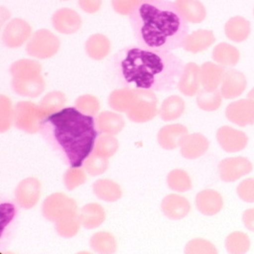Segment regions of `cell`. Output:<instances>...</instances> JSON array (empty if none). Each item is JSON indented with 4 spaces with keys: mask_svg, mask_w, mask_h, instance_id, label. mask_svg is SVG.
Here are the masks:
<instances>
[{
    "mask_svg": "<svg viewBox=\"0 0 254 254\" xmlns=\"http://www.w3.org/2000/svg\"><path fill=\"white\" fill-rule=\"evenodd\" d=\"M114 68L123 87L167 92L178 84L184 65L171 52L129 47L116 54Z\"/></svg>",
    "mask_w": 254,
    "mask_h": 254,
    "instance_id": "cell-1",
    "label": "cell"
},
{
    "mask_svg": "<svg viewBox=\"0 0 254 254\" xmlns=\"http://www.w3.org/2000/svg\"><path fill=\"white\" fill-rule=\"evenodd\" d=\"M133 34L141 48L170 52L183 48L189 35L188 21L175 2L143 0L129 15Z\"/></svg>",
    "mask_w": 254,
    "mask_h": 254,
    "instance_id": "cell-2",
    "label": "cell"
},
{
    "mask_svg": "<svg viewBox=\"0 0 254 254\" xmlns=\"http://www.w3.org/2000/svg\"><path fill=\"white\" fill-rule=\"evenodd\" d=\"M95 127L93 116L67 107L47 117L41 132L69 167L80 168L95 148L98 138Z\"/></svg>",
    "mask_w": 254,
    "mask_h": 254,
    "instance_id": "cell-3",
    "label": "cell"
},
{
    "mask_svg": "<svg viewBox=\"0 0 254 254\" xmlns=\"http://www.w3.org/2000/svg\"><path fill=\"white\" fill-rule=\"evenodd\" d=\"M49 116L40 105L30 101H19L14 108V124L17 129L34 134L41 131L43 122Z\"/></svg>",
    "mask_w": 254,
    "mask_h": 254,
    "instance_id": "cell-4",
    "label": "cell"
},
{
    "mask_svg": "<svg viewBox=\"0 0 254 254\" xmlns=\"http://www.w3.org/2000/svg\"><path fill=\"white\" fill-rule=\"evenodd\" d=\"M42 212L49 222H57L64 218L76 216L77 204L73 198L63 192H54L45 199Z\"/></svg>",
    "mask_w": 254,
    "mask_h": 254,
    "instance_id": "cell-5",
    "label": "cell"
},
{
    "mask_svg": "<svg viewBox=\"0 0 254 254\" xmlns=\"http://www.w3.org/2000/svg\"><path fill=\"white\" fill-rule=\"evenodd\" d=\"M59 48V38L48 29H41L32 35L26 46V52L38 59H48L54 56Z\"/></svg>",
    "mask_w": 254,
    "mask_h": 254,
    "instance_id": "cell-6",
    "label": "cell"
},
{
    "mask_svg": "<svg viewBox=\"0 0 254 254\" xmlns=\"http://www.w3.org/2000/svg\"><path fill=\"white\" fill-rule=\"evenodd\" d=\"M157 97L148 90H139L138 97L133 106L127 112V118L135 124L151 121L157 115Z\"/></svg>",
    "mask_w": 254,
    "mask_h": 254,
    "instance_id": "cell-7",
    "label": "cell"
},
{
    "mask_svg": "<svg viewBox=\"0 0 254 254\" xmlns=\"http://www.w3.org/2000/svg\"><path fill=\"white\" fill-rule=\"evenodd\" d=\"M253 164L245 157L223 159L219 164L221 179L224 182H234L253 171Z\"/></svg>",
    "mask_w": 254,
    "mask_h": 254,
    "instance_id": "cell-8",
    "label": "cell"
},
{
    "mask_svg": "<svg viewBox=\"0 0 254 254\" xmlns=\"http://www.w3.org/2000/svg\"><path fill=\"white\" fill-rule=\"evenodd\" d=\"M32 28L29 23L20 18L12 19L3 31V42L7 48H20L30 37Z\"/></svg>",
    "mask_w": 254,
    "mask_h": 254,
    "instance_id": "cell-9",
    "label": "cell"
},
{
    "mask_svg": "<svg viewBox=\"0 0 254 254\" xmlns=\"http://www.w3.org/2000/svg\"><path fill=\"white\" fill-rule=\"evenodd\" d=\"M41 195V183L35 177H27L16 186V203L24 209H31L38 203Z\"/></svg>",
    "mask_w": 254,
    "mask_h": 254,
    "instance_id": "cell-10",
    "label": "cell"
},
{
    "mask_svg": "<svg viewBox=\"0 0 254 254\" xmlns=\"http://www.w3.org/2000/svg\"><path fill=\"white\" fill-rule=\"evenodd\" d=\"M225 116L229 122L239 127H247L254 123V103L250 99H240L230 103Z\"/></svg>",
    "mask_w": 254,
    "mask_h": 254,
    "instance_id": "cell-11",
    "label": "cell"
},
{
    "mask_svg": "<svg viewBox=\"0 0 254 254\" xmlns=\"http://www.w3.org/2000/svg\"><path fill=\"white\" fill-rule=\"evenodd\" d=\"M217 140L226 152L234 153L243 150L249 142L248 136L232 127H222L217 131Z\"/></svg>",
    "mask_w": 254,
    "mask_h": 254,
    "instance_id": "cell-12",
    "label": "cell"
},
{
    "mask_svg": "<svg viewBox=\"0 0 254 254\" xmlns=\"http://www.w3.org/2000/svg\"><path fill=\"white\" fill-rule=\"evenodd\" d=\"M248 82L245 74L237 69L224 72L221 86V94L226 99H233L242 95L247 89Z\"/></svg>",
    "mask_w": 254,
    "mask_h": 254,
    "instance_id": "cell-13",
    "label": "cell"
},
{
    "mask_svg": "<svg viewBox=\"0 0 254 254\" xmlns=\"http://www.w3.org/2000/svg\"><path fill=\"white\" fill-rule=\"evenodd\" d=\"M53 27L62 34H73L82 26L81 16L73 10L62 8L55 12L52 16Z\"/></svg>",
    "mask_w": 254,
    "mask_h": 254,
    "instance_id": "cell-14",
    "label": "cell"
},
{
    "mask_svg": "<svg viewBox=\"0 0 254 254\" xmlns=\"http://www.w3.org/2000/svg\"><path fill=\"white\" fill-rule=\"evenodd\" d=\"M180 152L186 159H196L202 156L209 148V141L200 133L187 134L180 142Z\"/></svg>",
    "mask_w": 254,
    "mask_h": 254,
    "instance_id": "cell-15",
    "label": "cell"
},
{
    "mask_svg": "<svg viewBox=\"0 0 254 254\" xmlns=\"http://www.w3.org/2000/svg\"><path fill=\"white\" fill-rule=\"evenodd\" d=\"M161 209L167 218L171 220H181L189 214L190 204L186 197L171 193L162 200Z\"/></svg>",
    "mask_w": 254,
    "mask_h": 254,
    "instance_id": "cell-16",
    "label": "cell"
},
{
    "mask_svg": "<svg viewBox=\"0 0 254 254\" xmlns=\"http://www.w3.org/2000/svg\"><path fill=\"white\" fill-rule=\"evenodd\" d=\"M195 205L201 214L205 216H214L222 210L223 200L220 192L207 189L196 194Z\"/></svg>",
    "mask_w": 254,
    "mask_h": 254,
    "instance_id": "cell-17",
    "label": "cell"
},
{
    "mask_svg": "<svg viewBox=\"0 0 254 254\" xmlns=\"http://www.w3.org/2000/svg\"><path fill=\"white\" fill-rule=\"evenodd\" d=\"M199 85V66L194 63L186 64L177 84L179 91L186 96H193L198 92Z\"/></svg>",
    "mask_w": 254,
    "mask_h": 254,
    "instance_id": "cell-18",
    "label": "cell"
},
{
    "mask_svg": "<svg viewBox=\"0 0 254 254\" xmlns=\"http://www.w3.org/2000/svg\"><path fill=\"white\" fill-rule=\"evenodd\" d=\"M188 134L187 127L176 124L162 127L159 130L158 143L164 149L172 150L176 148L185 135Z\"/></svg>",
    "mask_w": 254,
    "mask_h": 254,
    "instance_id": "cell-19",
    "label": "cell"
},
{
    "mask_svg": "<svg viewBox=\"0 0 254 254\" xmlns=\"http://www.w3.org/2000/svg\"><path fill=\"white\" fill-rule=\"evenodd\" d=\"M12 88L17 95L34 98L45 91L46 82L42 75L30 78H14Z\"/></svg>",
    "mask_w": 254,
    "mask_h": 254,
    "instance_id": "cell-20",
    "label": "cell"
},
{
    "mask_svg": "<svg viewBox=\"0 0 254 254\" xmlns=\"http://www.w3.org/2000/svg\"><path fill=\"white\" fill-rule=\"evenodd\" d=\"M224 67L212 62H206L199 67L200 85L204 90L214 91L222 84L224 76Z\"/></svg>",
    "mask_w": 254,
    "mask_h": 254,
    "instance_id": "cell-21",
    "label": "cell"
},
{
    "mask_svg": "<svg viewBox=\"0 0 254 254\" xmlns=\"http://www.w3.org/2000/svg\"><path fill=\"white\" fill-rule=\"evenodd\" d=\"M138 97V89L127 88L113 91L108 99L109 106L114 111L124 113L127 112L135 103Z\"/></svg>",
    "mask_w": 254,
    "mask_h": 254,
    "instance_id": "cell-22",
    "label": "cell"
},
{
    "mask_svg": "<svg viewBox=\"0 0 254 254\" xmlns=\"http://www.w3.org/2000/svg\"><path fill=\"white\" fill-rule=\"evenodd\" d=\"M216 41L215 35L211 30L199 29L188 35L184 41L183 48L190 53H198L211 47Z\"/></svg>",
    "mask_w": 254,
    "mask_h": 254,
    "instance_id": "cell-23",
    "label": "cell"
},
{
    "mask_svg": "<svg viewBox=\"0 0 254 254\" xmlns=\"http://www.w3.org/2000/svg\"><path fill=\"white\" fill-rule=\"evenodd\" d=\"M95 127L99 133L116 135L124 129L125 120L120 114L104 111L96 117Z\"/></svg>",
    "mask_w": 254,
    "mask_h": 254,
    "instance_id": "cell-24",
    "label": "cell"
},
{
    "mask_svg": "<svg viewBox=\"0 0 254 254\" xmlns=\"http://www.w3.org/2000/svg\"><path fill=\"white\" fill-rule=\"evenodd\" d=\"M224 32L229 40L235 43H242L251 35V22L243 16H233L225 23Z\"/></svg>",
    "mask_w": 254,
    "mask_h": 254,
    "instance_id": "cell-25",
    "label": "cell"
},
{
    "mask_svg": "<svg viewBox=\"0 0 254 254\" xmlns=\"http://www.w3.org/2000/svg\"><path fill=\"white\" fill-rule=\"evenodd\" d=\"M175 5L190 23H200L206 17V9L198 0H175Z\"/></svg>",
    "mask_w": 254,
    "mask_h": 254,
    "instance_id": "cell-26",
    "label": "cell"
},
{
    "mask_svg": "<svg viewBox=\"0 0 254 254\" xmlns=\"http://www.w3.org/2000/svg\"><path fill=\"white\" fill-rule=\"evenodd\" d=\"M106 214L98 203H89L81 209L78 219L82 226L87 229H94L100 226L105 221Z\"/></svg>",
    "mask_w": 254,
    "mask_h": 254,
    "instance_id": "cell-27",
    "label": "cell"
},
{
    "mask_svg": "<svg viewBox=\"0 0 254 254\" xmlns=\"http://www.w3.org/2000/svg\"><path fill=\"white\" fill-rule=\"evenodd\" d=\"M85 49L90 58L95 61H100L110 53L111 43L106 36L102 34H95L87 40Z\"/></svg>",
    "mask_w": 254,
    "mask_h": 254,
    "instance_id": "cell-28",
    "label": "cell"
},
{
    "mask_svg": "<svg viewBox=\"0 0 254 254\" xmlns=\"http://www.w3.org/2000/svg\"><path fill=\"white\" fill-rule=\"evenodd\" d=\"M95 195L104 201L115 202L122 197L121 186L110 179H98L93 185Z\"/></svg>",
    "mask_w": 254,
    "mask_h": 254,
    "instance_id": "cell-29",
    "label": "cell"
},
{
    "mask_svg": "<svg viewBox=\"0 0 254 254\" xmlns=\"http://www.w3.org/2000/svg\"><path fill=\"white\" fill-rule=\"evenodd\" d=\"M184 110V100L178 95H171L163 101L159 109V116L164 122H172L179 119Z\"/></svg>",
    "mask_w": 254,
    "mask_h": 254,
    "instance_id": "cell-30",
    "label": "cell"
},
{
    "mask_svg": "<svg viewBox=\"0 0 254 254\" xmlns=\"http://www.w3.org/2000/svg\"><path fill=\"white\" fill-rule=\"evenodd\" d=\"M212 58L222 66H234L240 60V52L235 47L226 43H221L214 48Z\"/></svg>",
    "mask_w": 254,
    "mask_h": 254,
    "instance_id": "cell-31",
    "label": "cell"
},
{
    "mask_svg": "<svg viewBox=\"0 0 254 254\" xmlns=\"http://www.w3.org/2000/svg\"><path fill=\"white\" fill-rule=\"evenodd\" d=\"M10 73L14 78L35 77L41 75L42 65L35 60L22 59L16 61L11 65Z\"/></svg>",
    "mask_w": 254,
    "mask_h": 254,
    "instance_id": "cell-32",
    "label": "cell"
},
{
    "mask_svg": "<svg viewBox=\"0 0 254 254\" xmlns=\"http://www.w3.org/2000/svg\"><path fill=\"white\" fill-rule=\"evenodd\" d=\"M90 245L97 254H114L117 251V242L114 235L105 231L95 233L91 237Z\"/></svg>",
    "mask_w": 254,
    "mask_h": 254,
    "instance_id": "cell-33",
    "label": "cell"
},
{
    "mask_svg": "<svg viewBox=\"0 0 254 254\" xmlns=\"http://www.w3.org/2000/svg\"><path fill=\"white\" fill-rule=\"evenodd\" d=\"M225 248L230 254H246L251 248V240L246 233L235 231L227 236Z\"/></svg>",
    "mask_w": 254,
    "mask_h": 254,
    "instance_id": "cell-34",
    "label": "cell"
},
{
    "mask_svg": "<svg viewBox=\"0 0 254 254\" xmlns=\"http://www.w3.org/2000/svg\"><path fill=\"white\" fill-rule=\"evenodd\" d=\"M222 96L221 92L218 90L208 91L203 89L197 95L196 104L203 111H216L222 104Z\"/></svg>",
    "mask_w": 254,
    "mask_h": 254,
    "instance_id": "cell-35",
    "label": "cell"
},
{
    "mask_svg": "<svg viewBox=\"0 0 254 254\" xmlns=\"http://www.w3.org/2000/svg\"><path fill=\"white\" fill-rule=\"evenodd\" d=\"M167 183L170 189L178 192H185L191 189L190 175L184 170H174L167 176Z\"/></svg>",
    "mask_w": 254,
    "mask_h": 254,
    "instance_id": "cell-36",
    "label": "cell"
},
{
    "mask_svg": "<svg viewBox=\"0 0 254 254\" xmlns=\"http://www.w3.org/2000/svg\"><path fill=\"white\" fill-rule=\"evenodd\" d=\"M119 148V141L110 134H103L96 139L95 145V152L97 154L110 158Z\"/></svg>",
    "mask_w": 254,
    "mask_h": 254,
    "instance_id": "cell-37",
    "label": "cell"
},
{
    "mask_svg": "<svg viewBox=\"0 0 254 254\" xmlns=\"http://www.w3.org/2000/svg\"><path fill=\"white\" fill-rule=\"evenodd\" d=\"M108 158H105L96 152H92L89 157L85 160L83 167L84 170L91 175H99L104 174L108 169Z\"/></svg>",
    "mask_w": 254,
    "mask_h": 254,
    "instance_id": "cell-38",
    "label": "cell"
},
{
    "mask_svg": "<svg viewBox=\"0 0 254 254\" xmlns=\"http://www.w3.org/2000/svg\"><path fill=\"white\" fill-rule=\"evenodd\" d=\"M65 101L66 98L62 92H51L43 97L40 106L50 115L63 109Z\"/></svg>",
    "mask_w": 254,
    "mask_h": 254,
    "instance_id": "cell-39",
    "label": "cell"
},
{
    "mask_svg": "<svg viewBox=\"0 0 254 254\" xmlns=\"http://www.w3.org/2000/svg\"><path fill=\"white\" fill-rule=\"evenodd\" d=\"M79 219L77 216L64 218L56 222L55 228L57 233L63 238H71L75 236L80 228Z\"/></svg>",
    "mask_w": 254,
    "mask_h": 254,
    "instance_id": "cell-40",
    "label": "cell"
},
{
    "mask_svg": "<svg viewBox=\"0 0 254 254\" xmlns=\"http://www.w3.org/2000/svg\"><path fill=\"white\" fill-rule=\"evenodd\" d=\"M75 107L83 114L94 117L99 111L100 104L94 95H84L75 100Z\"/></svg>",
    "mask_w": 254,
    "mask_h": 254,
    "instance_id": "cell-41",
    "label": "cell"
},
{
    "mask_svg": "<svg viewBox=\"0 0 254 254\" xmlns=\"http://www.w3.org/2000/svg\"><path fill=\"white\" fill-rule=\"evenodd\" d=\"M185 254H217L218 251L209 241L204 239H193L187 244L185 248Z\"/></svg>",
    "mask_w": 254,
    "mask_h": 254,
    "instance_id": "cell-42",
    "label": "cell"
},
{
    "mask_svg": "<svg viewBox=\"0 0 254 254\" xmlns=\"http://www.w3.org/2000/svg\"><path fill=\"white\" fill-rule=\"evenodd\" d=\"M0 104H1L0 131L6 132L12 126V123L14 122V110L12 109L13 107L10 99L5 95H1Z\"/></svg>",
    "mask_w": 254,
    "mask_h": 254,
    "instance_id": "cell-43",
    "label": "cell"
},
{
    "mask_svg": "<svg viewBox=\"0 0 254 254\" xmlns=\"http://www.w3.org/2000/svg\"><path fill=\"white\" fill-rule=\"evenodd\" d=\"M86 181V175L84 171L80 168H72L65 172L64 175V186L68 190H72L80 185L84 184Z\"/></svg>",
    "mask_w": 254,
    "mask_h": 254,
    "instance_id": "cell-44",
    "label": "cell"
},
{
    "mask_svg": "<svg viewBox=\"0 0 254 254\" xmlns=\"http://www.w3.org/2000/svg\"><path fill=\"white\" fill-rule=\"evenodd\" d=\"M239 197L249 203L254 202V179L249 178L242 181L237 188Z\"/></svg>",
    "mask_w": 254,
    "mask_h": 254,
    "instance_id": "cell-45",
    "label": "cell"
},
{
    "mask_svg": "<svg viewBox=\"0 0 254 254\" xmlns=\"http://www.w3.org/2000/svg\"><path fill=\"white\" fill-rule=\"evenodd\" d=\"M137 4L138 2L134 0H112V6L114 10L123 16L130 15Z\"/></svg>",
    "mask_w": 254,
    "mask_h": 254,
    "instance_id": "cell-46",
    "label": "cell"
},
{
    "mask_svg": "<svg viewBox=\"0 0 254 254\" xmlns=\"http://www.w3.org/2000/svg\"><path fill=\"white\" fill-rule=\"evenodd\" d=\"M80 8L88 13V14H95L96 13L102 4V0H78Z\"/></svg>",
    "mask_w": 254,
    "mask_h": 254,
    "instance_id": "cell-47",
    "label": "cell"
},
{
    "mask_svg": "<svg viewBox=\"0 0 254 254\" xmlns=\"http://www.w3.org/2000/svg\"><path fill=\"white\" fill-rule=\"evenodd\" d=\"M243 222L249 230L254 232V208L248 209L244 212Z\"/></svg>",
    "mask_w": 254,
    "mask_h": 254,
    "instance_id": "cell-48",
    "label": "cell"
},
{
    "mask_svg": "<svg viewBox=\"0 0 254 254\" xmlns=\"http://www.w3.org/2000/svg\"><path fill=\"white\" fill-rule=\"evenodd\" d=\"M248 99H250L251 101H253L254 103V88L249 93L248 95Z\"/></svg>",
    "mask_w": 254,
    "mask_h": 254,
    "instance_id": "cell-49",
    "label": "cell"
},
{
    "mask_svg": "<svg viewBox=\"0 0 254 254\" xmlns=\"http://www.w3.org/2000/svg\"><path fill=\"white\" fill-rule=\"evenodd\" d=\"M134 1H136V2L139 3V2H141V1H143V0H134Z\"/></svg>",
    "mask_w": 254,
    "mask_h": 254,
    "instance_id": "cell-50",
    "label": "cell"
},
{
    "mask_svg": "<svg viewBox=\"0 0 254 254\" xmlns=\"http://www.w3.org/2000/svg\"></svg>",
    "mask_w": 254,
    "mask_h": 254,
    "instance_id": "cell-51",
    "label": "cell"
}]
</instances>
